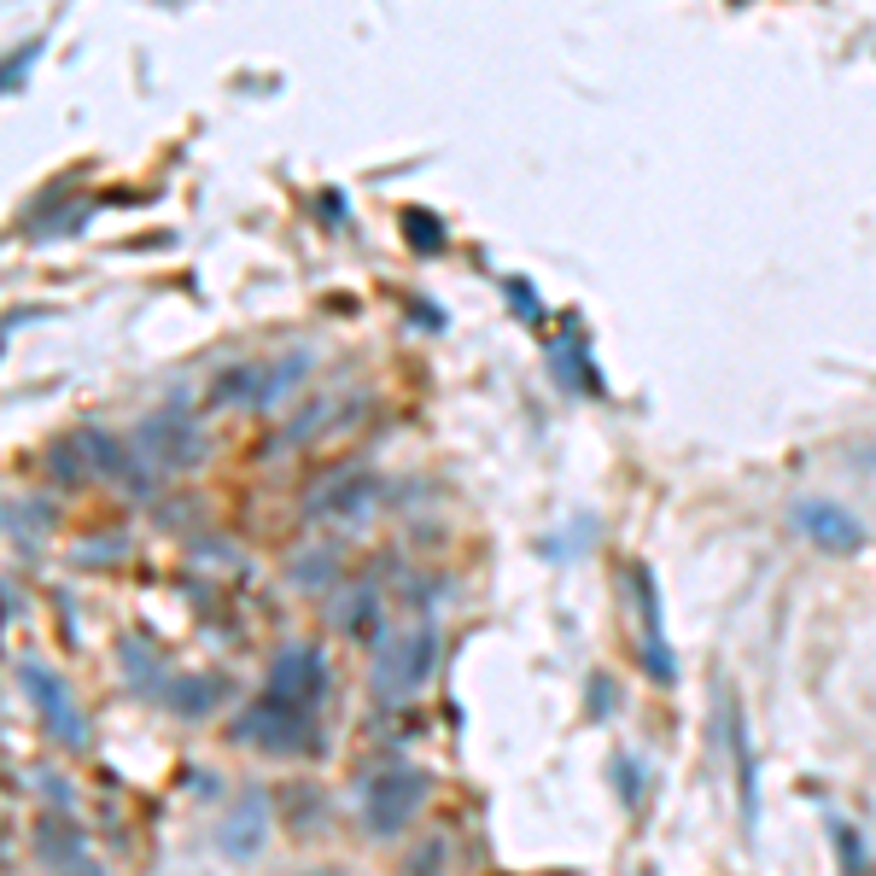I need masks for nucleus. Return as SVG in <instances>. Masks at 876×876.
<instances>
[{
	"mask_svg": "<svg viewBox=\"0 0 876 876\" xmlns=\"http://www.w3.org/2000/svg\"><path fill=\"white\" fill-rule=\"evenodd\" d=\"M426 794H433V778H426L421 766L398 760V766H386V771H374V778L362 783L357 812H362V824H369L374 835H398V830L415 824V812L426 806Z\"/></svg>",
	"mask_w": 876,
	"mask_h": 876,
	"instance_id": "f257e3e1",
	"label": "nucleus"
},
{
	"mask_svg": "<svg viewBox=\"0 0 876 876\" xmlns=\"http://www.w3.org/2000/svg\"><path fill=\"white\" fill-rule=\"evenodd\" d=\"M234 737H240V742H257L263 753H281V760H298V753H321V725H316V713L281 701V696H257L252 713H240Z\"/></svg>",
	"mask_w": 876,
	"mask_h": 876,
	"instance_id": "f03ea898",
	"label": "nucleus"
},
{
	"mask_svg": "<svg viewBox=\"0 0 876 876\" xmlns=\"http://www.w3.org/2000/svg\"><path fill=\"white\" fill-rule=\"evenodd\" d=\"M433 661H439V625H433V614H421L410 631H398V637L380 648L374 696L380 701H403L410 689H421L426 678H433Z\"/></svg>",
	"mask_w": 876,
	"mask_h": 876,
	"instance_id": "7ed1b4c3",
	"label": "nucleus"
},
{
	"mask_svg": "<svg viewBox=\"0 0 876 876\" xmlns=\"http://www.w3.org/2000/svg\"><path fill=\"white\" fill-rule=\"evenodd\" d=\"M18 684H24V696L35 701L42 725L53 730L59 742H65V748H88V719H83V707H76V696L65 689L59 672H48L42 661H18Z\"/></svg>",
	"mask_w": 876,
	"mask_h": 876,
	"instance_id": "20e7f679",
	"label": "nucleus"
},
{
	"mask_svg": "<svg viewBox=\"0 0 876 876\" xmlns=\"http://www.w3.org/2000/svg\"><path fill=\"white\" fill-rule=\"evenodd\" d=\"M135 451L147 456V467L152 474H170V467H188L193 456H199V426L181 415V398L170 403V410H158V415H147L140 421V433H135Z\"/></svg>",
	"mask_w": 876,
	"mask_h": 876,
	"instance_id": "39448f33",
	"label": "nucleus"
},
{
	"mask_svg": "<svg viewBox=\"0 0 876 876\" xmlns=\"http://www.w3.org/2000/svg\"><path fill=\"white\" fill-rule=\"evenodd\" d=\"M263 696H281V701L316 713L321 696H328V661L316 648H281L270 661V678H263Z\"/></svg>",
	"mask_w": 876,
	"mask_h": 876,
	"instance_id": "423d86ee",
	"label": "nucleus"
},
{
	"mask_svg": "<svg viewBox=\"0 0 876 876\" xmlns=\"http://www.w3.org/2000/svg\"><path fill=\"white\" fill-rule=\"evenodd\" d=\"M794 532H801L806 543L830 549V556H853V549H865V520L853 515V508L830 503V497L794 503Z\"/></svg>",
	"mask_w": 876,
	"mask_h": 876,
	"instance_id": "0eeeda50",
	"label": "nucleus"
},
{
	"mask_svg": "<svg viewBox=\"0 0 876 876\" xmlns=\"http://www.w3.org/2000/svg\"><path fill=\"white\" fill-rule=\"evenodd\" d=\"M374 497H380V479L362 474V467H345V474H334V479L316 485L310 503H304V515H310V520H345V526H357V520H369Z\"/></svg>",
	"mask_w": 876,
	"mask_h": 876,
	"instance_id": "6e6552de",
	"label": "nucleus"
},
{
	"mask_svg": "<svg viewBox=\"0 0 876 876\" xmlns=\"http://www.w3.org/2000/svg\"><path fill=\"white\" fill-rule=\"evenodd\" d=\"M83 451H88V467L94 474H106L112 485H124V492H135V497H147L152 492V467H147V456L135 451V444H117L106 426H83Z\"/></svg>",
	"mask_w": 876,
	"mask_h": 876,
	"instance_id": "1a4fd4ad",
	"label": "nucleus"
},
{
	"mask_svg": "<svg viewBox=\"0 0 876 876\" xmlns=\"http://www.w3.org/2000/svg\"><path fill=\"white\" fill-rule=\"evenodd\" d=\"M263 835H270V794L246 789V794L229 806V819H222L217 847L229 853L234 865H246V859H257V853H263Z\"/></svg>",
	"mask_w": 876,
	"mask_h": 876,
	"instance_id": "9d476101",
	"label": "nucleus"
},
{
	"mask_svg": "<svg viewBox=\"0 0 876 876\" xmlns=\"http://www.w3.org/2000/svg\"><path fill=\"white\" fill-rule=\"evenodd\" d=\"M222 678H211V672H193V678H165V689H158V696H165V707L170 713H181V719H205V713L222 701Z\"/></svg>",
	"mask_w": 876,
	"mask_h": 876,
	"instance_id": "9b49d317",
	"label": "nucleus"
},
{
	"mask_svg": "<svg viewBox=\"0 0 876 876\" xmlns=\"http://www.w3.org/2000/svg\"><path fill=\"white\" fill-rule=\"evenodd\" d=\"M334 625L345 631V637H374L380 631V590L362 579L345 602H334Z\"/></svg>",
	"mask_w": 876,
	"mask_h": 876,
	"instance_id": "f8f14e48",
	"label": "nucleus"
},
{
	"mask_svg": "<svg viewBox=\"0 0 876 876\" xmlns=\"http://www.w3.org/2000/svg\"><path fill=\"white\" fill-rule=\"evenodd\" d=\"M730 725V753H737V794H742V824H753V812H760V783H753V742H748V725L742 713L730 707L725 713Z\"/></svg>",
	"mask_w": 876,
	"mask_h": 876,
	"instance_id": "ddd939ff",
	"label": "nucleus"
},
{
	"mask_svg": "<svg viewBox=\"0 0 876 876\" xmlns=\"http://www.w3.org/2000/svg\"><path fill=\"white\" fill-rule=\"evenodd\" d=\"M35 842H42V853H48L59 870H76V865L88 859V853H83V835L65 830V819H42V824H35Z\"/></svg>",
	"mask_w": 876,
	"mask_h": 876,
	"instance_id": "4468645a",
	"label": "nucleus"
},
{
	"mask_svg": "<svg viewBox=\"0 0 876 876\" xmlns=\"http://www.w3.org/2000/svg\"><path fill=\"white\" fill-rule=\"evenodd\" d=\"M48 462H53V479L59 485H83L94 467H88V451H83V439H59L53 451H48Z\"/></svg>",
	"mask_w": 876,
	"mask_h": 876,
	"instance_id": "2eb2a0df",
	"label": "nucleus"
},
{
	"mask_svg": "<svg viewBox=\"0 0 876 876\" xmlns=\"http://www.w3.org/2000/svg\"><path fill=\"white\" fill-rule=\"evenodd\" d=\"M403 234H410V246H415L421 257L444 252V222H439L433 211H421V205H410V211H403Z\"/></svg>",
	"mask_w": 876,
	"mask_h": 876,
	"instance_id": "dca6fc26",
	"label": "nucleus"
},
{
	"mask_svg": "<svg viewBox=\"0 0 876 876\" xmlns=\"http://www.w3.org/2000/svg\"><path fill=\"white\" fill-rule=\"evenodd\" d=\"M257 380H263L257 369H222L217 386H211V403H234V398H252L257 403V392H263Z\"/></svg>",
	"mask_w": 876,
	"mask_h": 876,
	"instance_id": "f3484780",
	"label": "nucleus"
},
{
	"mask_svg": "<svg viewBox=\"0 0 876 876\" xmlns=\"http://www.w3.org/2000/svg\"><path fill=\"white\" fill-rule=\"evenodd\" d=\"M293 584H298V590H321V584H334V549L298 556V561H293Z\"/></svg>",
	"mask_w": 876,
	"mask_h": 876,
	"instance_id": "a211bd4d",
	"label": "nucleus"
},
{
	"mask_svg": "<svg viewBox=\"0 0 876 876\" xmlns=\"http://www.w3.org/2000/svg\"><path fill=\"white\" fill-rule=\"evenodd\" d=\"M830 835H835V853H842V870L847 876H870V859L859 853V830L842 824V819H830Z\"/></svg>",
	"mask_w": 876,
	"mask_h": 876,
	"instance_id": "6ab92c4d",
	"label": "nucleus"
},
{
	"mask_svg": "<svg viewBox=\"0 0 876 876\" xmlns=\"http://www.w3.org/2000/svg\"><path fill=\"white\" fill-rule=\"evenodd\" d=\"M304 369H310V357H298V351H293V357L281 362L275 374H270V386H263V392H257V403H275L281 392H293V386H298V374H304Z\"/></svg>",
	"mask_w": 876,
	"mask_h": 876,
	"instance_id": "aec40b11",
	"label": "nucleus"
},
{
	"mask_svg": "<svg viewBox=\"0 0 876 876\" xmlns=\"http://www.w3.org/2000/svg\"><path fill=\"white\" fill-rule=\"evenodd\" d=\"M508 298H515V310H520V316H543V304H532L526 281H508Z\"/></svg>",
	"mask_w": 876,
	"mask_h": 876,
	"instance_id": "412c9836",
	"label": "nucleus"
},
{
	"mask_svg": "<svg viewBox=\"0 0 876 876\" xmlns=\"http://www.w3.org/2000/svg\"><path fill=\"white\" fill-rule=\"evenodd\" d=\"M65 876H106V870H99L94 859H83V865H76V870H65Z\"/></svg>",
	"mask_w": 876,
	"mask_h": 876,
	"instance_id": "4be33fe9",
	"label": "nucleus"
},
{
	"mask_svg": "<svg viewBox=\"0 0 876 876\" xmlns=\"http://www.w3.org/2000/svg\"><path fill=\"white\" fill-rule=\"evenodd\" d=\"M304 876H339V870H304Z\"/></svg>",
	"mask_w": 876,
	"mask_h": 876,
	"instance_id": "5701e85b",
	"label": "nucleus"
}]
</instances>
